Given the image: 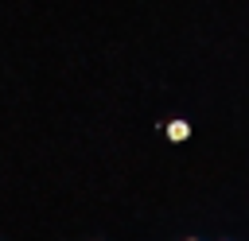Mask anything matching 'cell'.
Listing matches in <instances>:
<instances>
[{
    "instance_id": "cell-1",
    "label": "cell",
    "mask_w": 249,
    "mask_h": 241,
    "mask_svg": "<svg viewBox=\"0 0 249 241\" xmlns=\"http://www.w3.org/2000/svg\"><path fill=\"white\" fill-rule=\"evenodd\" d=\"M187 136H191V124H187V120H171V124H167V140H171V144H183Z\"/></svg>"
}]
</instances>
